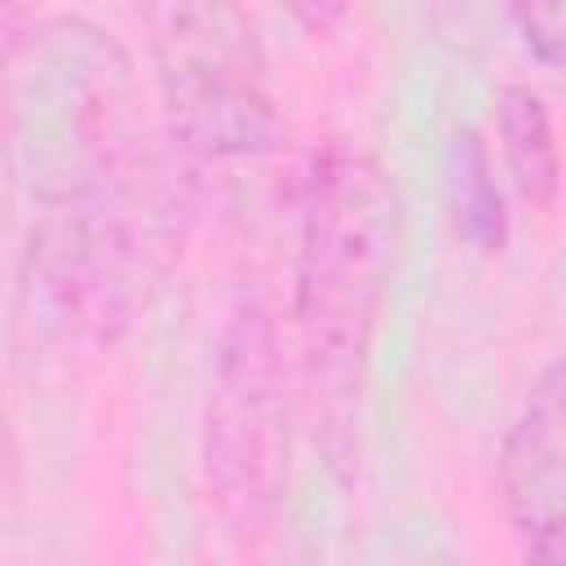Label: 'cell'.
I'll return each instance as SVG.
<instances>
[{
    "label": "cell",
    "mask_w": 566,
    "mask_h": 566,
    "mask_svg": "<svg viewBox=\"0 0 566 566\" xmlns=\"http://www.w3.org/2000/svg\"><path fill=\"white\" fill-rule=\"evenodd\" d=\"M49 0H0V71H9L22 49L40 35V13Z\"/></svg>",
    "instance_id": "9"
},
{
    "label": "cell",
    "mask_w": 566,
    "mask_h": 566,
    "mask_svg": "<svg viewBox=\"0 0 566 566\" xmlns=\"http://www.w3.org/2000/svg\"><path fill=\"white\" fill-rule=\"evenodd\" d=\"M159 66L172 124L190 150L226 159L270 142L274 111L239 0H164Z\"/></svg>",
    "instance_id": "4"
},
{
    "label": "cell",
    "mask_w": 566,
    "mask_h": 566,
    "mask_svg": "<svg viewBox=\"0 0 566 566\" xmlns=\"http://www.w3.org/2000/svg\"><path fill=\"white\" fill-rule=\"evenodd\" d=\"M13 473H18V442H13V424L0 407V500L13 491Z\"/></svg>",
    "instance_id": "11"
},
{
    "label": "cell",
    "mask_w": 566,
    "mask_h": 566,
    "mask_svg": "<svg viewBox=\"0 0 566 566\" xmlns=\"http://www.w3.org/2000/svg\"><path fill=\"white\" fill-rule=\"evenodd\" d=\"M287 367L274 314L248 296L221 332L203 420V482L230 535H274L287 500Z\"/></svg>",
    "instance_id": "3"
},
{
    "label": "cell",
    "mask_w": 566,
    "mask_h": 566,
    "mask_svg": "<svg viewBox=\"0 0 566 566\" xmlns=\"http://www.w3.org/2000/svg\"><path fill=\"white\" fill-rule=\"evenodd\" d=\"M398 190L363 146L314 155L301 190L296 234V354L314 433L336 469L349 464L367 363L385 323L398 256Z\"/></svg>",
    "instance_id": "1"
},
{
    "label": "cell",
    "mask_w": 566,
    "mask_h": 566,
    "mask_svg": "<svg viewBox=\"0 0 566 566\" xmlns=\"http://www.w3.org/2000/svg\"><path fill=\"white\" fill-rule=\"evenodd\" d=\"M491 172H495V168H491L486 146H482L473 133H464L455 186L464 190V203H460L464 230H469L478 243H500V234H504V208H500V190H495V177H491Z\"/></svg>",
    "instance_id": "7"
},
{
    "label": "cell",
    "mask_w": 566,
    "mask_h": 566,
    "mask_svg": "<svg viewBox=\"0 0 566 566\" xmlns=\"http://www.w3.org/2000/svg\"><path fill=\"white\" fill-rule=\"evenodd\" d=\"M287 4V13L305 27V31H327V27H336L340 18H345V9H349V0H283Z\"/></svg>",
    "instance_id": "10"
},
{
    "label": "cell",
    "mask_w": 566,
    "mask_h": 566,
    "mask_svg": "<svg viewBox=\"0 0 566 566\" xmlns=\"http://www.w3.org/2000/svg\"><path fill=\"white\" fill-rule=\"evenodd\" d=\"M495 128H500V146H504V164H509L513 186L535 208L548 212L557 203V186H562V150H557L548 106L526 84H509L500 93Z\"/></svg>",
    "instance_id": "6"
},
{
    "label": "cell",
    "mask_w": 566,
    "mask_h": 566,
    "mask_svg": "<svg viewBox=\"0 0 566 566\" xmlns=\"http://www.w3.org/2000/svg\"><path fill=\"white\" fill-rule=\"evenodd\" d=\"M35 199L40 212L27 239L31 305L66 340L111 345L172 270L181 243L172 164L137 133Z\"/></svg>",
    "instance_id": "2"
},
{
    "label": "cell",
    "mask_w": 566,
    "mask_h": 566,
    "mask_svg": "<svg viewBox=\"0 0 566 566\" xmlns=\"http://www.w3.org/2000/svg\"><path fill=\"white\" fill-rule=\"evenodd\" d=\"M509 22L522 40V49L544 66L557 71L566 53V22H562V0H509Z\"/></svg>",
    "instance_id": "8"
},
{
    "label": "cell",
    "mask_w": 566,
    "mask_h": 566,
    "mask_svg": "<svg viewBox=\"0 0 566 566\" xmlns=\"http://www.w3.org/2000/svg\"><path fill=\"white\" fill-rule=\"evenodd\" d=\"M500 500L535 562H566V376L548 363L500 442Z\"/></svg>",
    "instance_id": "5"
}]
</instances>
